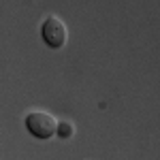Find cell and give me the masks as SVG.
Here are the masks:
<instances>
[{
    "mask_svg": "<svg viewBox=\"0 0 160 160\" xmlns=\"http://www.w3.org/2000/svg\"><path fill=\"white\" fill-rule=\"evenodd\" d=\"M41 34H43V41L49 45L51 49H60L66 45V38H68V30L62 19H58L56 15H49L45 22H43V28H41Z\"/></svg>",
    "mask_w": 160,
    "mask_h": 160,
    "instance_id": "7a4b0ae2",
    "label": "cell"
},
{
    "mask_svg": "<svg viewBox=\"0 0 160 160\" xmlns=\"http://www.w3.org/2000/svg\"><path fill=\"white\" fill-rule=\"evenodd\" d=\"M75 132L73 124L71 122H58V130H56V135L60 137V139H71Z\"/></svg>",
    "mask_w": 160,
    "mask_h": 160,
    "instance_id": "3957f363",
    "label": "cell"
},
{
    "mask_svg": "<svg viewBox=\"0 0 160 160\" xmlns=\"http://www.w3.org/2000/svg\"><path fill=\"white\" fill-rule=\"evenodd\" d=\"M26 128L34 139H51L58 130V120L45 111H32L26 115Z\"/></svg>",
    "mask_w": 160,
    "mask_h": 160,
    "instance_id": "6da1fadb",
    "label": "cell"
}]
</instances>
